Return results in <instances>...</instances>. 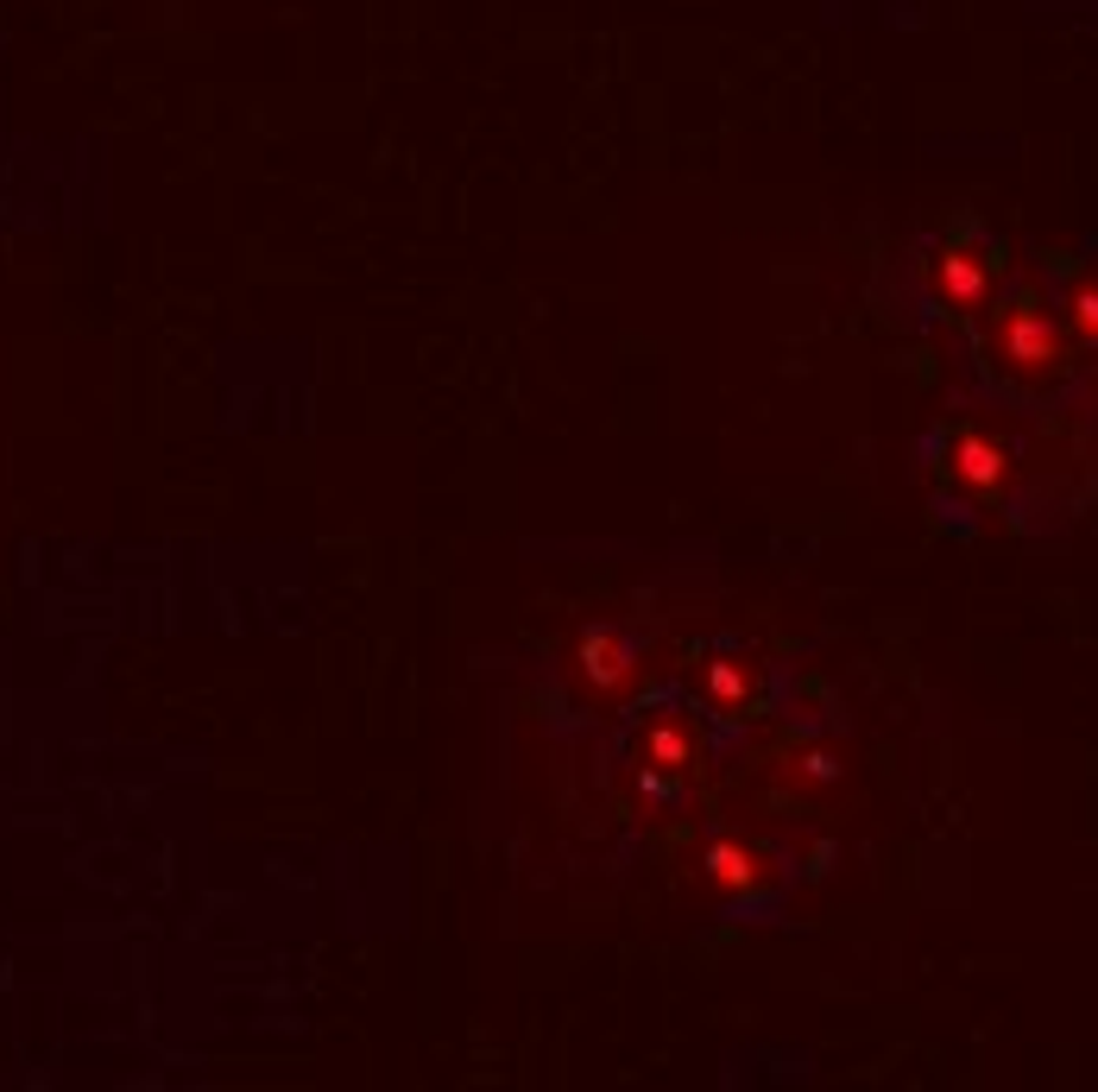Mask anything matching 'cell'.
I'll list each match as a JSON object with an SVG mask.
<instances>
[{"label":"cell","instance_id":"6da1fadb","mask_svg":"<svg viewBox=\"0 0 1098 1092\" xmlns=\"http://www.w3.org/2000/svg\"><path fill=\"white\" fill-rule=\"evenodd\" d=\"M972 354L979 373L1010 398V405H1048L1079 379V341L1060 316L1055 266L1041 272H1010L1004 297L972 322Z\"/></svg>","mask_w":1098,"mask_h":1092},{"label":"cell","instance_id":"7a4b0ae2","mask_svg":"<svg viewBox=\"0 0 1098 1092\" xmlns=\"http://www.w3.org/2000/svg\"><path fill=\"white\" fill-rule=\"evenodd\" d=\"M1017 272V259L1004 254L998 235H985L979 221H941L928 240H916V254L902 259V322L909 329H972L991 304L1004 297Z\"/></svg>","mask_w":1098,"mask_h":1092},{"label":"cell","instance_id":"3957f363","mask_svg":"<svg viewBox=\"0 0 1098 1092\" xmlns=\"http://www.w3.org/2000/svg\"><path fill=\"white\" fill-rule=\"evenodd\" d=\"M922 480L947 525H972L979 512H1004L1017 499L1022 449L979 417H941L922 436Z\"/></svg>","mask_w":1098,"mask_h":1092},{"label":"cell","instance_id":"277c9868","mask_svg":"<svg viewBox=\"0 0 1098 1092\" xmlns=\"http://www.w3.org/2000/svg\"><path fill=\"white\" fill-rule=\"evenodd\" d=\"M796 872H777V853L758 846V840H713L707 846V891L726 903V910H739V916H770L777 897L789 891Z\"/></svg>","mask_w":1098,"mask_h":1092},{"label":"cell","instance_id":"5b68a950","mask_svg":"<svg viewBox=\"0 0 1098 1092\" xmlns=\"http://www.w3.org/2000/svg\"><path fill=\"white\" fill-rule=\"evenodd\" d=\"M638 651H645V638H638V625H588L581 632V651H575V664H581V676H588L593 688H626L631 676H638Z\"/></svg>","mask_w":1098,"mask_h":1092},{"label":"cell","instance_id":"8992f818","mask_svg":"<svg viewBox=\"0 0 1098 1092\" xmlns=\"http://www.w3.org/2000/svg\"><path fill=\"white\" fill-rule=\"evenodd\" d=\"M1055 297L1079 354H1098V272L1092 266H1055Z\"/></svg>","mask_w":1098,"mask_h":1092},{"label":"cell","instance_id":"52a82bcc","mask_svg":"<svg viewBox=\"0 0 1098 1092\" xmlns=\"http://www.w3.org/2000/svg\"><path fill=\"white\" fill-rule=\"evenodd\" d=\"M688 758H695V726L676 721V714H657V721H645V752H638V771L645 777H682Z\"/></svg>","mask_w":1098,"mask_h":1092}]
</instances>
